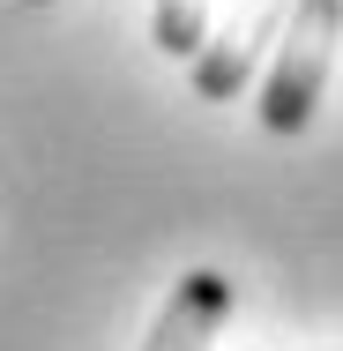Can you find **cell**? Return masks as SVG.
<instances>
[{
  "mask_svg": "<svg viewBox=\"0 0 343 351\" xmlns=\"http://www.w3.org/2000/svg\"><path fill=\"white\" fill-rule=\"evenodd\" d=\"M23 8H45V0H23Z\"/></svg>",
  "mask_w": 343,
  "mask_h": 351,
  "instance_id": "obj_5",
  "label": "cell"
},
{
  "mask_svg": "<svg viewBox=\"0 0 343 351\" xmlns=\"http://www.w3.org/2000/svg\"><path fill=\"white\" fill-rule=\"evenodd\" d=\"M149 45L172 60H194L209 45V0H157L149 8Z\"/></svg>",
  "mask_w": 343,
  "mask_h": 351,
  "instance_id": "obj_4",
  "label": "cell"
},
{
  "mask_svg": "<svg viewBox=\"0 0 343 351\" xmlns=\"http://www.w3.org/2000/svg\"><path fill=\"white\" fill-rule=\"evenodd\" d=\"M231 299H239V284L224 277V269H187V277L172 284L164 314L149 322L142 351H209V337H216L224 314H231Z\"/></svg>",
  "mask_w": 343,
  "mask_h": 351,
  "instance_id": "obj_3",
  "label": "cell"
},
{
  "mask_svg": "<svg viewBox=\"0 0 343 351\" xmlns=\"http://www.w3.org/2000/svg\"><path fill=\"white\" fill-rule=\"evenodd\" d=\"M283 15H291V0H239V15H231V23L202 45V53L187 60L194 90H202V97H216V105H231V97L254 82L262 53L283 38Z\"/></svg>",
  "mask_w": 343,
  "mask_h": 351,
  "instance_id": "obj_2",
  "label": "cell"
},
{
  "mask_svg": "<svg viewBox=\"0 0 343 351\" xmlns=\"http://www.w3.org/2000/svg\"><path fill=\"white\" fill-rule=\"evenodd\" d=\"M336 45H343V0H291L269 82H262V128L269 135H298L314 120L321 82L336 68Z\"/></svg>",
  "mask_w": 343,
  "mask_h": 351,
  "instance_id": "obj_1",
  "label": "cell"
}]
</instances>
